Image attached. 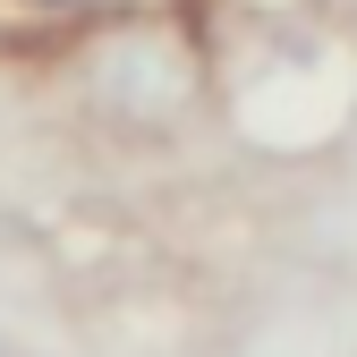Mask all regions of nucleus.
<instances>
[{"instance_id":"2","label":"nucleus","mask_w":357,"mask_h":357,"mask_svg":"<svg viewBox=\"0 0 357 357\" xmlns=\"http://www.w3.org/2000/svg\"><path fill=\"white\" fill-rule=\"evenodd\" d=\"M238 357H332V324L324 315H281V324H264Z\"/></svg>"},{"instance_id":"1","label":"nucleus","mask_w":357,"mask_h":357,"mask_svg":"<svg viewBox=\"0 0 357 357\" xmlns=\"http://www.w3.org/2000/svg\"><path fill=\"white\" fill-rule=\"evenodd\" d=\"M68 85L102 137L170 145L213 111V52L178 9L145 0V9H111L68 34Z\"/></svg>"},{"instance_id":"3","label":"nucleus","mask_w":357,"mask_h":357,"mask_svg":"<svg viewBox=\"0 0 357 357\" xmlns=\"http://www.w3.org/2000/svg\"><path fill=\"white\" fill-rule=\"evenodd\" d=\"M17 9H34V17H52V26H94V17H111V9H145V0H17Z\"/></svg>"}]
</instances>
